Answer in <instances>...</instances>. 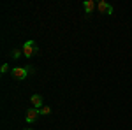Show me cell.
Returning <instances> with one entry per match:
<instances>
[{"instance_id": "10", "label": "cell", "mask_w": 132, "mask_h": 130, "mask_svg": "<svg viewBox=\"0 0 132 130\" xmlns=\"http://www.w3.org/2000/svg\"><path fill=\"white\" fill-rule=\"evenodd\" d=\"M25 130H34V128H25Z\"/></svg>"}, {"instance_id": "1", "label": "cell", "mask_w": 132, "mask_h": 130, "mask_svg": "<svg viewBox=\"0 0 132 130\" xmlns=\"http://www.w3.org/2000/svg\"><path fill=\"white\" fill-rule=\"evenodd\" d=\"M11 74H12V77L23 81V79H27V77L32 74V67H16V69L11 70Z\"/></svg>"}, {"instance_id": "8", "label": "cell", "mask_w": 132, "mask_h": 130, "mask_svg": "<svg viewBox=\"0 0 132 130\" xmlns=\"http://www.w3.org/2000/svg\"><path fill=\"white\" fill-rule=\"evenodd\" d=\"M21 53H23V49H14L12 51V58H20Z\"/></svg>"}, {"instance_id": "5", "label": "cell", "mask_w": 132, "mask_h": 130, "mask_svg": "<svg viewBox=\"0 0 132 130\" xmlns=\"http://www.w3.org/2000/svg\"><path fill=\"white\" fill-rule=\"evenodd\" d=\"M30 102H32V106H34L35 109H41V107H44V106H42V97L39 95V93L32 95V97H30Z\"/></svg>"}, {"instance_id": "2", "label": "cell", "mask_w": 132, "mask_h": 130, "mask_svg": "<svg viewBox=\"0 0 132 130\" xmlns=\"http://www.w3.org/2000/svg\"><path fill=\"white\" fill-rule=\"evenodd\" d=\"M37 53H39L37 44H35L34 40H27V42H25V46H23V55H25L27 58H32V56H35Z\"/></svg>"}, {"instance_id": "4", "label": "cell", "mask_w": 132, "mask_h": 130, "mask_svg": "<svg viewBox=\"0 0 132 130\" xmlns=\"http://www.w3.org/2000/svg\"><path fill=\"white\" fill-rule=\"evenodd\" d=\"M37 118H39V109H35V107L28 109V111H27V114H25V120H27V123H34Z\"/></svg>"}, {"instance_id": "7", "label": "cell", "mask_w": 132, "mask_h": 130, "mask_svg": "<svg viewBox=\"0 0 132 130\" xmlns=\"http://www.w3.org/2000/svg\"><path fill=\"white\" fill-rule=\"evenodd\" d=\"M50 112H51V109L48 107V106H44V107L39 109V114H41V116H46V114H50Z\"/></svg>"}, {"instance_id": "6", "label": "cell", "mask_w": 132, "mask_h": 130, "mask_svg": "<svg viewBox=\"0 0 132 130\" xmlns=\"http://www.w3.org/2000/svg\"><path fill=\"white\" fill-rule=\"evenodd\" d=\"M83 7H85V12L86 14H92L95 11V0H85L83 2Z\"/></svg>"}, {"instance_id": "3", "label": "cell", "mask_w": 132, "mask_h": 130, "mask_svg": "<svg viewBox=\"0 0 132 130\" xmlns=\"http://www.w3.org/2000/svg\"><path fill=\"white\" fill-rule=\"evenodd\" d=\"M97 11L101 12V14H113V5H109L106 0H99L97 2Z\"/></svg>"}, {"instance_id": "9", "label": "cell", "mask_w": 132, "mask_h": 130, "mask_svg": "<svg viewBox=\"0 0 132 130\" xmlns=\"http://www.w3.org/2000/svg\"><path fill=\"white\" fill-rule=\"evenodd\" d=\"M7 70H9V65H7V63H4V65L0 67V72H2V74H5Z\"/></svg>"}]
</instances>
